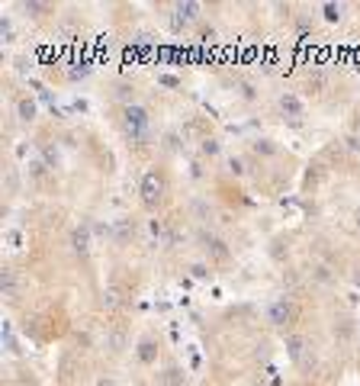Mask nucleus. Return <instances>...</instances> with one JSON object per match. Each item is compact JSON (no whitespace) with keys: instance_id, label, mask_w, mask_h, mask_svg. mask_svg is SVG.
<instances>
[{"instance_id":"1","label":"nucleus","mask_w":360,"mask_h":386,"mask_svg":"<svg viewBox=\"0 0 360 386\" xmlns=\"http://www.w3.org/2000/svg\"><path fill=\"white\" fill-rule=\"evenodd\" d=\"M145 123H148L145 110H138V106H135V110H132V106L126 110V126H129L132 132H142V129H145Z\"/></svg>"},{"instance_id":"2","label":"nucleus","mask_w":360,"mask_h":386,"mask_svg":"<svg viewBox=\"0 0 360 386\" xmlns=\"http://www.w3.org/2000/svg\"><path fill=\"white\" fill-rule=\"evenodd\" d=\"M154 184H158V177H154V174H148L145 184H142V193H145V203H148V206H154Z\"/></svg>"},{"instance_id":"3","label":"nucleus","mask_w":360,"mask_h":386,"mask_svg":"<svg viewBox=\"0 0 360 386\" xmlns=\"http://www.w3.org/2000/svg\"><path fill=\"white\" fill-rule=\"evenodd\" d=\"M280 103H283V110H290V113H296V116H303V103H299L293 93H286Z\"/></svg>"}]
</instances>
